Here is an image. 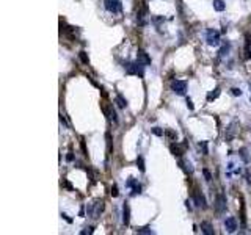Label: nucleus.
<instances>
[{"label":"nucleus","instance_id":"nucleus-14","mask_svg":"<svg viewBox=\"0 0 251 235\" xmlns=\"http://www.w3.org/2000/svg\"><path fill=\"white\" fill-rule=\"evenodd\" d=\"M170 150H171V154H173L174 157H181V155H182V150H181V147H179L176 143H173V144L170 146Z\"/></svg>","mask_w":251,"mask_h":235},{"label":"nucleus","instance_id":"nucleus-10","mask_svg":"<svg viewBox=\"0 0 251 235\" xmlns=\"http://www.w3.org/2000/svg\"><path fill=\"white\" fill-rule=\"evenodd\" d=\"M201 230H202L206 235H214V233H215L214 226L209 223V221H202V223H201Z\"/></svg>","mask_w":251,"mask_h":235},{"label":"nucleus","instance_id":"nucleus-27","mask_svg":"<svg viewBox=\"0 0 251 235\" xmlns=\"http://www.w3.org/2000/svg\"><path fill=\"white\" fill-rule=\"evenodd\" d=\"M137 232H138V233H154V232H152V230H151L149 227H143V229H138Z\"/></svg>","mask_w":251,"mask_h":235},{"label":"nucleus","instance_id":"nucleus-24","mask_svg":"<svg viewBox=\"0 0 251 235\" xmlns=\"http://www.w3.org/2000/svg\"><path fill=\"white\" fill-rule=\"evenodd\" d=\"M231 94L232 96H242V90L240 88H232L231 90Z\"/></svg>","mask_w":251,"mask_h":235},{"label":"nucleus","instance_id":"nucleus-25","mask_svg":"<svg viewBox=\"0 0 251 235\" xmlns=\"http://www.w3.org/2000/svg\"><path fill=\"white\" fill-rule=\"evenodd\" d=\"M199 149H202V152H204V155H207V144H206V141H202V143H199Z\"/></svg>","mask_w":251,"mask_h":235},{"label":"nucleus","instance_id":"nucleus-15","mask_svg":"<svg viewBox=\"0 0 251 235\" xmlns=\"http://www.w3.org/2000/svg\"><path fill=\"white\" fill-rule=\"evenodd\" d=\"M102 210H104V201H97V202H96V210H94L93 218H97V216L102 213Z\"/></svg>","mask_w":251,"mask_h":235},{"label":"nucleus","instance_id":"nucleus-30","mask_svg":"<svg viewBox=\"0 0 251 235\" xmlns=\"http://www.w3.org/2000/svg\"><path fill=\"white\" fill-rule=\"evenodd\" d=\"M187 107H188V110H195V105H193L192 99H187Z\"/></svg>","mask_w":251,"mask_h":235},{"label":"nucleus","instance_id":"nucleus-5","mask_svg":"<svg viewBox=\"0 0 251 235\" xmlns=\"http://www.w3.org/2000/svg\"><path fill=\"white\" fill-rule=\"evenodd\" d=\"M146 16H148V7L143 5L138 11H137V21L138 25H146Z\"/></svg>","mask_w":251,"mask_h":235},{"label":"nucleus","instance_id":"nucleus-26","mask_svg":"<svg viewBox=\"0 0 251 235\" xmlns=\"http://www.w3.org/2000/svg\"><path fill=\"white\" fill-rule=\"evenodd\" d=\"M140 193H141V187L137 183V185L132 188V194H140Z\"/></svg>","mask_w":251,"mask_h":235},{"label":"nucleus","instance_id":"nucleus-33","mask_svg":"<svg viewBox=\"0 0 251 235\" xmlns=\"http://www.w3.org/2000/svg\"><path fill=\"white\" fill-rule=\"evenodd\" d=\"M66 160H68V162H72V160H74V155H72V152H69V154L66 155Z\"/></svg>","mask_w":251,"mask_h":235},{"label":"nucleus","instance_id":"nucleus-17","mask_svg":"<svg viewBox=\"0 0 251 235\" xmlns=\"http://www.w3.org/2000/svg\"><path fill=\"white\" fill-rule=\"evenodd\" d=\"M137 166H138V169L141 171V173H144V160H143V157H138L137 159Z\"/></svg>","mask_w":251,"mask_h":235},{"label":"nucleus","instance_id":"nucleus-3","mask_svg":"<svg viewBox=\"0 0 251 235\" xmlns=\"http://www.w3.org/2000/svg\"><path fill=\"white\" fill-rule=\"evenodd\" d=\"M206 41L209 46L217 47L220 44V33L217 30H207V36H206Z\"/></svg>","mask_w":251,"mask_h":235},{"label":"nucleus","instance_id":"nucleus-29","mask_svg":"<svg viewBox=\"0 0 251 235\" xmlns=\"http://www.w3.org/2000/svg\"><path fill=\"white\" fill-rule=\"evenodd\" d=\"M202 173H204V177H206V180H212V174H211V173H209L207 169H204Z\"/></svg>","mask_w":251,"mask_h":235},{"label":"nucleus","instance_id":"nucleus-7","mask_svg":"<svg viewBox=\"0 0 251 235\" xmlns=\"http://www.w3.org/2000/svg\"><path fill=\"white\" fill-rule=\"evenodd\" d=\"M137 61H140V63H143L144 66H148V64H151V57L144 52V50H138V53H137Z\"/></svg>","mask_w":251,"mask_h":235},{"label":"nucleus","instance_id":"nucleus-2","mask_svg":"<svg viewBox=\"0 0 251 235\" xmlns=\"http://www.w3.org/2000/svg\"><path fill=\"white\" fill-rule=\"evenodd\" d=\"M104 7L107 11L110 13H119L122 10V3L121 0H104Z\"/></svg>","mask_w":251,"mask_h":235},{"label":"nucleus","instance_id":"nucleus-1","mask_svg":"<svg viewBox=\"0 0 251 235\" xmlns=\"http://www.w3.org/2000/svg\"><path fill=\"white\" fill-rule=\"evenodd\" d=\"M143 67H144V64L140 63V61H137V63H126L124 64L126 72L130 74V75H138V77H143L144 75V69Z\"/></svg>","mask_w":251,"mask_h":235},{"label":"nucleus","instance_id":"nucleus-19","mask_svg":"<svg viewBox=\"0 0 251 235\" xmlns=\"http://www.w3.org/2000/svg\"><path fill=\"white\" fill-rule=\"evenodd\" d=\"M105 138H107V146H108V154H110L111 152V135H110V132L105 133Z\"/></svg>","mask_w":251,"mask_h":235},{"label":"nucleus","instance_id":"nucleus-6","mask_svg":"<svg viewBox=\"0 0 251 235\" xmlns=\"http://www.w3.org/2000/svg\"><path fill=\"white\" fill-rule=\"evenodd\" d=\"M215 209H217V212H225L226 210V198L223 194H218L217 196V202H215Z\"/></svg>","mask_w":251,"mask_h":235},{"label":"nucleus","instance_id":"nucleus-8","mask_svg":"<svg viewBox=\"0 0 251 235\" xmlns=\"http://www.w3.org/2000/svg\"><path fill=\"white\" fill-rule=\"evenodd\" d=\"M225 227H226V230L228 232H235V229H237V221H235V218L234 216H229V218H226V221H225Z\"/></svg>","mask_w":251,"mask_h":235},{"label":"nucleus","instance_id":"nucleus-22","mask_svg":"<svg viewBox=\"0 0 251 235\" xmlns=\"http://www.w3.org/2000/svg\"><path fill=\"white\" fill-rule=\"evenodd\" d=\"M127 187H130V188H134L135 185H137V180L134 179V177H129V180H127V183H126Z\"/></svg>","mask_w":251,"mask_h":235},{"label":"nucleus","instance_id":"nucleus-35","mask_svg":"<svg viewBox=\"0 0 251 235\" xmlns=\"http://www.w3.org/2000/svg\"><path fill=\"white\" fill-rule=\"evenodd\" d=\"M60 121H61V122H63V124L66 126V121H64V118H63V114H60Z\"/></svg>","mask_w":251,"mask_h":235},{"label":"nucleus","instance_id":"nucleus-9","mask_svg":"<svg viewBox=\"0 0 251 235\" xmlns=\"http://www.w3.org/2000/svg\"><path fill=\"white\" fill-rule=\"evenodd\" d=\"M122 223H124L126 226L130 223V207H129L127 202H126L124 207H122Z\"/></svg>","mask_w":251,"mask_h":235},{"label":"nucleus","instance_id":"nucleus-11","mask_svg":"<svg viewBox=\"0 0 251 235\" xmlns=\"http://www.w3.org/2000/svg\"><path fill=\"white\" fill-rule=\"evenodd\" d=\"M193 199H195V204H196L198 207H207L206 198H204L201 193H195V194H193Z\"/></svg>","mask_w":251,"mask_h":235},{"label":"nucleus","instance_id":"nucleus-12","mask_svg":"<svg viewBox=\"0 0 251 235\" xmlns=\"http://www.w3.org/2000/svg\"><path fill=\"white\" fill-rule=\"evenodd\" d=\"M212 5H214V10L215 11H225L226 10V3L223 2V0H214Z\"/></svg>","mask_w":251,"mask_h":235},{"label":"nucleus","instance_id":"nucleus-13","mask_svg":"<svg viewBox=\"0 0 251 235\" xmlns=\"http://www.w3.org/2000/svg\"><path fill=\"white\" fill-rule=\"evenodd\" d=\"M115 102H116V105H118V107H121V108H126V107H127V100H126L121 94H116Z\"/></svg>","mask_w":251,"mask_h":235},{"label":"nucleus","instance_id":"nucleus-21","mask_svg":"<svg viewBox=\"0 0 251 235\" xmlns=\"http://www.w3.org/2000/svg\"><path fill=\"white\" fill-rule=\"evenodd\" d=\"M152 133H154L155 136H163V130H162L160 127H154V129H152Z\"/></svg>","mask_w":251,"mask_h":235},{"label":"nucleus","instance_id":"nucleus-23","mask_svg":"<svg viewBox=\"0 0 251 235\" xmlns=\"http://www.w3.org/2000/svg\"><path fill=\"white\" fill-rule=\"evenodd\" d=\"M228 52H229V44H226V46H225V47L220 50V57H225Z\"/></svg>","mask_w":251,"mask_h":235},{"label":"nucleus","instance_id":"nucleus-4","mask_svg":"<svg viewBox=\"0 0 251 235\" xmlns=\"http://www.w3.org/2000/svg\"><path fill=\"white\" fill-rule=\"evenodd\" d=\"M171 88H173V91L178 96H184L185 91H187V82H184V80H174L173 85H171Z\"/></svg>","mask_w":251,"mask_h":235},{"label":"nucleus","instance_id":"nucleus-16","mask_svg":"<svg viewBox=\"0 0 251 235\" xmlns=\"http://www.w3.org/2000/svg\"><path fill=\"white\" fill-rule=\"evenodd\" d=\"M220 93H221V90H220V88H215L214 91H211V93H209V94H207V100H209V102H211V100H214V99H217V97L220 96Z\"/></svg>","mask_w":251,"mask_h":235},{"label":"nucleus","instance_id":"nucleus-18","mask_svg":"<svg viewBox=\"0 0 251 235\" xmlns=\"http://www.w3.org/2000/svg\"><path fill=\"white\" fill-rule=\"evenodd\" d=\"M181 166H182L188 174H192V173H193V168H192V165H190L188 162H181Z\"/></svg>","mask_w":251,"mask_h":235},{"label":"nucleus","instance_id":"nucleus-28","mask_svg":"<svg viewBox=\"0 0 251 235\" xmlns=\"http://www.w3.org/2000/svg\"><path fill=\"white\" fill-rule=\"evenodd\" d=\"M118 194H119V191H118V187H116V185H113V187H111V196H113V198H116Z\"/></svg>","mask_w":251,"mask_h":235},{"label":"nucleus","instance_id":"nucleus-20","mask_svg":"<svg viewBox=\"0 0 251 235\" xmlns=\"http://www.w3.org/2000/svg\"><path fill=\"white\" fill-rule=\"evenodd\" d=\"M78 57H80V60H82V63H85V64H88V55H87V52H80V53H78Z\"/></svg>","mask_w":251,"mask_h":235},{"label":"nucleus","instance_id":"nucleus-31","mask_svg":"<svg viewBox=\"0 0 251 235\" xmlns=\"http://www.w3.org/2000/svg\"><path fill=\"white\" fill-rule=\"evenodd\" d=\"M240 154H242V159H243L245 162H248V157H246V150H245V149H242V150H240Z\"/></svg>","mask_w":251,"mask_h":235},{"label":"nucleus","instance_id":"nucleus-36","mask_svg":"<svg viewBox=\"0 0 251 235\" xmlns=\"http://www.w3.org/2000/svg\"><path fill=\"white\" fill-rule=\"evenodd\" d=\"M249 90H251V83H249Z\"/></svg>","mask_w":251,"mask_h":235},{"label":"nucleus","instance_id":"nucleus-34","mask_svg":"<svg viewBox=\"0 0 251 235\" xmlns=\"http://www.w3.org/2000/svg\"><path fill=\"white\" fill-rule=\"evenodd\" d=\"M61 216H63V218H64V219H66L68 223H72V219H71V218H69L68 215H64V213H61Z\"/></svg>","mask_w":251,"mask_h":235},{"label":"nucleus","instance_id":"nucleus-32","mask_svg":"<svg viewBox=\"0 0 251 235\" xmlns=\"http://www.w3.org/2000/svg\"><path fill=\"white\" fill-rule=\"evenodd\" d=\"M165 133H166V135H168V136H170V138H173V140H174V138H176V133H174V132H171V130H166V132H165Z\"/></svg>","mask_w":251,"mask_h":235}]
</instances>
